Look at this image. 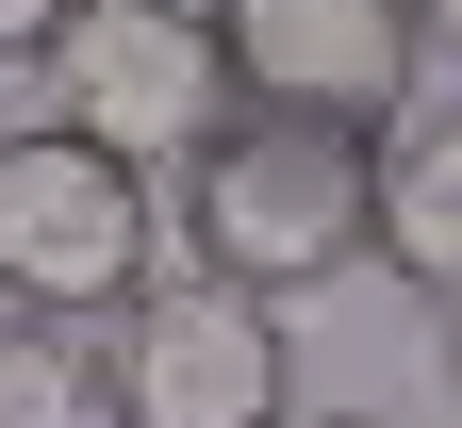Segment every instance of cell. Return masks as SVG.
Returning a JSON list of instances; mask_svg holds the SVG:
<instances>
[{
  "instance_id": "2",
  "label": "cell",
  "mask_w": 462,
  "mask_h": 428,
  "mask_svg": "<svg viewBox=\"0 0 462 428\" xmlns=\"http://www.w3.org/2000/svg\"><path fill=\"white\" fill-rule=\"evenodd\" d=\"M83 379H99V428H298V330H281V296L149 264L99 314Z\"/></svg>"
},
{
  "instance_id": "10",
  "label": "cell",
  "mask_w": 462,
  "mask_h": 428,
  "mask_svg": "<svg viewBox=\"0 0 462 428\" xmlns=\"http://www.w3.org/2000/svg\"><path fill=\"white\" fill-rule=\"evenodd\" d=\"M446 362H462V314H446Z\"/></svg>"
},
{
  "instance_id": "3",
  "label": "cell",
  "mask_w": 462,
  "mask_h": 428,
  "mask_svg": "<svg viewBox=\"0 0 462 428\" xmlns=\"http://www.w3.org/2000/svg\"><path fill=\"white\" fill-rule=\"evenodd\" d=\"M149 264H165V198L133 165L67 149L50 115L0 132V314L17 330H99Z\"/></svg>"
},
{
  "instance_id": "7",
  "label": "cell",
  "mask_w": 462,
  "mask_h": 428,
  "mask_svg": "<svg viewBox=\"0 0 462 428\" xmlns=\"http://www.w3.org/2000/svg\"><path fill=\"white\" fill-rule=\"evenodd\" d=\"M0 428H99L83 330H17V314H0Z\"/></svg>"
},
{
  "instance_id": "11",
  "label": "cell",
  "mask_w": 462,
  "mask_h": 428,
  "mask_svg": "<svg viewBox=\"0 0 462 428\" xmlns=\"http://www.w3.org/2000/svg\"><path fill=\"white\" fill-rule=\"evenodd\" d=\"M330 428H364V412H330Z\"/></svg>"
},
{
  "instance_id": "5",
  "label": "cell",
  "mask_w": 462,
  "mask_h": 428,
  "mask_svg": "<svg viewBox=\"0 0 462 428\" xmlns=\"http://www.w3.org/2000/svg\"><path fill=\"white\" fill-rule=\"evenodd\" d=\"M215 83L248 115H330V132H380L396 99H430V50L396 0H215Z\"/></svg>"
},
{
  "instance_id": "4",
  "label": "cell",
  "mask_w": 462,
  "mask_h": 428,
  "mask_svg": "<svg viewBox=\"0 0 462 428\" xmlns=\"http://www.w3.org/2000/svg\"><path fill=\"white\" fill-rule=\"evenodd\" d=\"M33 67H50V132L99 149V165H133V181L182 165L215 115H231L199 0H67V33H50Z\"/></svg>"
},
{
  "instance_id": "9",
  "label": "cell",
  "mask_w": 462,
  "mask_h": 428,
  "mask_svg": "<svg viewBox=\"0 0 462 428\" xmlns=\"http://www.w3.org/2000/svg\"><path fill=\"white\" fill-rule=\"evenodd\" d=\"M396 17H413V50H446V67H462V0H396Z\"/></svg>"
},
{
  "instance_id": "8",
  "label": "cell",
  "mask_w": 462,
  "mask_h": 428,
  "mask_svg": "<svg viewBox=\"0 0 462 428\" xmlns=\"http://www.w3.org/2000/svg\"><path fill=\"white\" fill-rule=\"evenodd\" d=\"M50 33H67V0H0V67H33Z\"/></svg>"
},
{
  "instance_id": "1",
  "label": "cell",
  "mask_w": 462,
  "mask_h": 428,
  "mask_svg": "<svg viewBox=\"0 0 462 428\" xmlns=\"http://www.w3.org/2000/svg\"><path fill=\"white\" fill-rule=\"evenodd\" d=\"M182 264L231 296H314L364 264V132L330 115H248L231 99L182 149Z\"/></svg>"
},
{
  "instance_id": "6",
  "label": "cell",
  "mask_w": 462,
  "mask_h": 428,
  "mask_svg": "<svg viewBox=\"0 0 462 428\" xmlns=\"http://www.w3.org/2000/svg\"><path fill=\"white\" fill-rule=\"evenodd\" d=\"M364 264H396L413 296L462 314V83L446 99H396L364 132Z\"/></svg>"
}]
</instances>
